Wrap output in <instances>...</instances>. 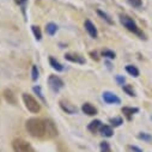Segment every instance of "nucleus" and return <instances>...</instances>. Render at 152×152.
<instances>
[{
    "label": "nucleus",
    "instance_id": "1",
    "mask_svg": "<svg viewBox=\"0 0 152 152\" xmlns=\"http://www.w3.org/2000/svg\"><path fill=\"white\" fill-rule=\"evenodd\" d=\"M25 128L28 133L34 138H43L46 137V124L45 120L40 118H31L26 121Z\"/></svg>",
    "mask_w": 152,
    "mask_h": 152
},
{
    "label": "nucleus",
    "instance_id": "2",
    "mask_svg": "<svg viewBox=\"0 0 152 152\" xmlns=\"http://www.w3.org/2000/svg\"><path fill=\"white\" fill-rule=\"evenodd\" d=\"M120 23H121L128 31H131V32L138 35L140 39H145L144 32L140 30V28H139V26L137 25V23L133 20V18H131L129 16H127V15H120Z\"/></svg>",
    "mask_w": 152,
    "mask_h": 152
},
{
    "label": "nucleus",
    "instance_id": "3",
    "mask_svg": "<svg viewBox=\"0 0 152 152\" xmlns=\"http://www.w3.org/2000/svg\"><path fill=\"white\" fill-rule=\"evenodd\" d=\"M22 98H23V102H24V104H25V108H26L30 113H32V114L40 113V110H41V104L39 103V101H37L35 97H32L31 95H29V94L25 92V94H23Z\"/></svg>",
    "mask_w": 152,
    "mask_h": 152
},
{
    "label": "nucleus",
    "instance_id": "4",
    "mask_svg": "<svg viewBox=\"0 0 152 152\" xmlns=\"http://www.w3.org/2000/svg\"><path fill=\"white\" fill-rule=\"evenodd\" d=\"M12 148L15 152H36L35 148L24 139H15L12 141Z\"/></svg>",
    "mask_w": 152,
    "mask_h": 152
},
{
    "label": "nucleus",
    "instance_id": "5",
    "mask_svg": "<svg viewBox=\"0 0 152 152\" xmlns=\"http://www.w3.org/2000/svg\"><path fill=\"white\" fill-rule=\"evenodd\" d=\"M48 85L54 92H59L65 86V83L59 75L52 74V75H49V78H48Z\"/></svg>",
    "mask_w": 152,
    "mask_h": 152
},
{
    "label": "nucleus",
    "instance_id": "6",
    "mask_svg": "<svg viewBox=\"0 0 152 152\" xmlns=\"http://www.w3.org/2000/svg\"><path fill=\"white\" fill-rule=\"evenodd\" d=\"M45 124H46V137L49 139L55 138L58 135V128H56L55 124L53 122V120L47 119V120H45Z\"/></svg>",
    "mask_w": 152,
    "mask_h": 152
},
{
    "label": "nucleus",
    "instance_id": "7",
    "mask_svg": "<svg viewBox=\"0 0 152 152\" xmlns=\"http://www.w3.org/2000/svg\"><path fill=\"white\" fill-rule=\"evenodd\" d=\"M102 98L107 104H120L121 103V99L118 97V95L110 91H104L102 94Z\"/></svg>",
    "mask_w": 152,
    "mask_h": 152
},
{
    "label": "nucleus",
    "instance_id": "8",
    "mask_svg": "<svg viewBox=\"0 0 152 152\" xmlns=\"http://www.w3.org/2000/svg\"><path fill=\"white\" fill-rule=\"evenodd\" d=\"M60 104V108L66 113V114H69V115H73V114H77L78 109L74 104H72L69 101H66V99H61L59 102Z\"/></svg>",
    "mask_w": 152,
    "mask_h": 152
},
{
    "label": "nucleus",
    "instance_id": "9",
    "mask_svg": "<svg viewBox=\"0 0 152 152\" xmlns=\"http://www.w3.org/2000/svg\"><path fill=\"white\" fill-rule=\"evenodd\" d=\"M65 59L69 62H74V64H79V65H84L86 61L84 59V56H82L80 54L77 53H66L65 54Z\"/></svg>",
    "mask_w": 152,
    "mask_h": 152
},
{
    "label": "nucleus",
    "instance_id": "10",
    "mask_svg": "<svg viewBox=\"0 0 152 152\" xmlns=\"http://www.w3.org/2000/svg\"><path fill=\"white\" fill-rule=\"evenodd\" d=\"M84 28H85L86 32L90 35V37H92V39H97V37H98L97 28L95 26V24H94L90 19H86V20L84 22Z\"/></svg>",
    "mask_w": 152,
    "mask_h": 152
},
{
    "label": "nucleus",
    "instance_id": "11",
    "mask_svg": "<svg viewBox=\"0 0 152 152\" xmlns=\"http://www.w3.org/2000/svg\"><path fill=\"white\" fill-rule=\"evenodd\" d=\"M82 111L84 114H86L88 116H95V115H97V113H98L97 108L95 105H92L91 103H89V102H86V103H84L82 105Z\"/></svg>",
    "mask_w": 152,
    "mask_h": 152
},
{
    "label": "nucleus",
    "instance_id": "12",
    "mask_svg": "<svg viewBox=\"0 0 152 152\" xmlns=\"http://www.w3.org/2000/svg\"><path fill=\"white\" fill-rule=\"evenodd\" d=\"M4 98H5V101H6L9 104H12V105H16V104H17L16 95H15L13 91L10 90V89L4 90Z\"/></svg>",
    "mask_w": 152,
    "mask_h": 152
},
{
    "label": "nucleus",
    "instance_id": "13",
    "mask_svg": "<svg viewBox=\"0 0 152 152\" xmlns=\"http://www.w3.org/2000/svg\"><path fill=\"white\" fill-rule=\"evenodd\" d=\"M102 121L101 120H94V121H91L90 124H89V126H88V129L92 133V134H96V133H98L99 132V129H101V127H102Z\"/></svg>",
    "mask_w": 152,
    "mask_h": 152
},
{
    "label": "nucleus",
    "instance_id": "14",
    "mask_svg": "<svg viewBox=\"0 0 152 152\" xmlns=\"http://www.w3.org/2000/svg\"><path fill=\"white\" fill-rule=\"evenodd\" d=\"M138 111H139V109L138 108H133V107H124L122 108V114L127 118L128 121L132 120V116L134 115V114H137Z\"/></svg>",
    "mask_w": 152,
    "mask_h": 152
},
{
    "label": "nucleus",
    "instance_id": "15",
    "mask_svg": "<svg viewBox=\"0 0 152 152\" xmlns=\"http://www.w3.org/2000/svg\"><path fill=\"white\" fill-rule=\"evenodd\" d=\"M99 133L103 137H105V138H110V137H113L114 131H113V127L111 126H109V125H102V127L99 129Z\"/></svg>",
    "mask_w": 152,
    "mask_h": 152
},
{
    "label": "nucleus",
    "instance_id": "16",
    "mask_svg": "<svg viewBox=\"0 0 152 152\" xmlns=\"http://www.w3.org/2000/svg\"><path fill=\"white\" fill-rule=\"evenodd\" d=\"M49 65L52 66L53 69H55L56 72H62L64 71V66L53 56H49Z\"/></svg>",
    "mask_w": 152,
    "mask_h": 152
},
{
    "label": "nucleus",
    "instance_id": "17",
    "mask_svg": "<svg viewBox=\"0 0 152 152\" xmlns=\"http://www.w3.org/2000/svg\"><path fill=\"white\" fill-rule=\"evenodd\" d=\"M56 31H58V25L55 24V23H48L47 25H46V32L49 35V36H54L55 34H56Z\"/></svg>",
    "mask_w": 152,
    "mask_h": 152
},
{
    "label": "nucleus",
    "instance_id": "18",
    "mask_svg": "<svg viewBox=\"0 0 152 152\" xmlns=\"http://www.w3.org/2000/svg\"><path fill=\"white\" fill-rule=\"evenodd\" d=\"M109 124H110L111 127H120L124 124V120L120 116H115V118L109 119Z\"/></svg>",
    "mask_w": 152,
    "mask_h": 152
},
{
    "label": "nucleus",
    "instance_id": "19",
    "mask_svg": "<svg viewBox=\"0 0 152 152\" xmlns=\"http://www.w3.org/2000/svg\"><path fill=\"white\" fill-rule=\"evenodd\" d=\"M126 72L128 74H131L132 77H139V69L133 65H127L126 66Z\"/></svg>",
    "mask_w": 152,
    "mask_h": 152
},
{
    "label": "nucleus",
    "instance_id": "20",
    "mask_svg": "<svg viewBox=\"0 0 152 152\" xmlns=\"http://www.w3.org/2000/svg\"><path fill=\"white\" fill-rule=\"evenodd\" d=\"M31 30H32V34H34V36H35V39H36L37 41H41V39H42V31H41L40 26L32 25V26H31Z\"/></svg>",
    "mask_w": 152,
    "mask_h": 152
},
{
    "label": "nucleus",
    "instance_id": "21",
    "mask_svg": "<svg viewBox=\"0 0 152 152\" xmlns=\"http://www.w3.org/2000/svg\"><path fill=\"white\" fill-rule=\"evenodd\" d=\"M97 15H98L103 20H105L108 24H110V25H113V24H114V20L110 18V16H109V15H107L105 12H103L102 10H97Z\"/></svg>",
    "mask_w": 152,
    "mask_h": 152
},
{
    "label": "nucleus",
    "instance_id": "22",
    "mask_svg": "<svg viewBox=\"0 0 152 152\" xmlns=\"http://www.w3.org/2000/svg\"><path fill=\"white\" fill-rule=\"evenodd\" d=\"M122 90H124V92H126L128 96H131V97H135L137 95H135V91H134V89H133V86L132 85H129V84H127V85H122Z\"/></svg>",
    "mask_w": 152,
    "mask_h": 152
},
{
    "label": "nucleus",
    "instance_id": "23",
    "mask_svg": "<svg viewBox=\"0 0 152 152\" xmlns=\"http://www.w3.org/2000/svg\"><path fill=\"white\" fill-rule=\"evenodd\" d=\"M102 56H104L105 59L113 60V59L116 58V54H115V52H113V50H110V49H103V50H102Z\"/></svg>",
    "mask_w": 152,
    "mask_h": 152
},
{
    "label": "nucleus",
    "instance_id": "24",
    "mask_svg": "<svg viewBox=\"0 0 152 152\" xmlns=\"http://www.w3.org/2000/svg\"><path fill=\"white\" fill-rule=\"evenodd\" d=\"M99 150H101V152H111L110 144L108 141H102L99 145Z\"/></svg>",
    "mask_w": 152,
    "mask_h": 152
},
{
    "label": "nucleus",
    "instance_id": "25",
    "mask_svg": "<svg viewBox=\"0 0 152 152\" xmlns=\"http://www.w3.org/2000/svg\"><path fill=\"white\" fill-rule=\"evenodd\" d=\"M34 92L37 95V96H39L40 98H41V101L43 102V103H46V98H45V96H43V94H42V90H41V86H39V85H37V86H34Z\"/></svg>",
    "mask_w": 152,
    "mask_h": 152
},
{
    "label": "nucleus",
    "instance_id": "26",
    "mask_svg": "<svg viewBox=\"0 0 152 152\" xmlns=\"http://www.w3.org/2000/svg\"><path fill=\"white\" fill-rule=\"evenodd\" d=\"M39 77H40V73H39V69H37V66H32V68H31V79L34 80V82H36L37 79H39Z\"/></svg>",
    "mask_w": 152,
    "mask_h": 152
},
{
    "label": "nucleus",
    "instance_id": "27",
    "mask_svg": "<svg viewBox=\"0 0 152 152\" xmlns=\"http://www.w3.org/2000/svg\"><path fill=\"white\" fill-rule=\"evenodd\" d=\"M138 138L141 139V140H144V141H146V142H150V141L152 140V135H150V134H147V133H144V132L139 133V134H138Z\"/></svg>",
    "mask_w": 152,
    "mask_h": 152
},
{
    "label": "nucleus",
    "instance_id": "28",
    "mask_svg": "<svg viewBox=\"0 0 152 152\" xmlns=\"http://www.w3.org/2000/svg\"><path fill=\"white\" fill-rule=\"evenodd\" d=\"M128 4L135 9H139L142 5V0H128Z\"/></svg>",
    "mask_w": 152,
    "mask_h": 152
},
{
    "label": "nucleus",
    "instance_id": "29",
    "mask_svg": "<svg viewBox=\"0 0 152 152\" xmlns=\"http://www.w3.org/2000/svg\"><path fill=\"white\" fill-rule=\"evenodd\" d=\"M116 82H118L120 85H125L126 79H125V77H122V75H116Z\"/></svg>",
    "mask_w": 152,
    "mask_h": 152
},
{
    "label": "nucleus",
    "instance_id": "30",
    "mask_svg": "<svg viewBox=\"0 0 152 152\" xmlns=\"http://www.w3.org/2000/svg\"><path fill=\"white\" fill-rule=\"evenodd\" d=\"M90 56H91V59H94L95 61H98V60H99L97 52H90Z\"/></svg>",
    "mask_w": 152,
    "mask_h": 152
},
{
    "label": "nucleus",
    "instance_id": "31",
    "mask_svg": "<svg viewBox=\"0 0 152 152\" xmlns=\"http://www.w3.org/2000/svg\"><path fill=\"white\" fill-rule=\"evenodd\" d=\"M129 148H131L133 152H142V150H141V148H139L138 146H134V145H131V146H129Z\"/></svg>",
    "mask_w": 152,
    "mask_h": 152
},
{
    "label": "nucleus",
    "instance_id": "32",
    "mask_svg": "<svg viewBox=\"0 0 152 152\" xmlns=\"http://www.w3.org/2000/svg\"><path fill=\"white\" fill-rule=\"evenodd\" d=\"M26 1H28V0H15V3H16L17 5H19V6H24Z\"/></svg>",
    "mask_w": 152,
    "mask_h": 152
}]
</instances>
